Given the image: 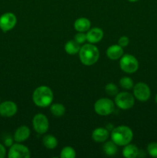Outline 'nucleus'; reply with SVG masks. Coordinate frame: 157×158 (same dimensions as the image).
<instances>
[{
  "mask_svg": "<svg viewBox=\"0 0 157 158\" xmlns=\"http://www.w3.org/2000/svg\"><path fill=\"white\" fill-rule=\"evenodd\" d=\"M79 45L75 40H69L65 45V51L69 55H75L79 52L81 48Z\"/></svg>",
  "mask_w": 157,
  "mask_h": 158,
  "instance_id": "a211bd4d",
  "label": "nucleus"
},
{
  "mask_svg": "<svg viewBox=\"0 0 157 158\" xmlns=\"http://www.w3.org/2000/svg\"><path fill=\"white\" fill-rule=\"evenodd\" d=\"M104 35V32L100 28H92L89 29L88 32L86 33V38L87 41L89 43H97L102 40Z\"/></svg>",
  "mask_w": 157,
  "mask_h": 158,
  "instance_id": "f8f14e48",
  "label": "nucleus"
},
{
  "mask_svg": "<svg viewBox=\"0 0 157 158\" xmlns=\"http://www.w3.org/2000/svg\"><path fill=\"white\" fill-rule=\"evenodd\" d=\"M155 102H156V103H157V95H156V97H155Z\"/></svg>",
  "mask_w": 157,
  "mask_h": 158,
  "instance_id": "7c9ffc66",
  "label": "nucleus"
},
{
  "mask_svg": "<svg viewBox=\"0 0 157 158\" xmlns=\"http://www.w3.org/2000/svg\"><path fill=\"white\" fill-rule=\"evenodd\" d=\"M134 97L139 101H146L149 99L151 91L149 86L145 83H138L133 87Z\"/></svg>",
  "mask_w": 157,
  "mask_h": 158,
  "instance_id": "9d476101",
  "label": "nucleus"
},
{
  "mask_svg": "<svg viewBox=\"0 0 157 158\" xmlns=\"http://www.w3.org/2000/svg\"><path fill=\"white\" fill-rule=\"evenodd\" d=\"M42 143L45 148H46L47 149L52 150L55 149L57 147V145H58V140H57V139L54 136L48 134V135L44 136V137L42 139Z\"/></svg>",
  "mask_w": 157,
  "mask_h": 158,
  "instance_id": "6ab92c4d",
  "label": "nucleus"
},
{
  "mask_svg": "<svg viewBox=\"0 0 157 158\" xmlns=\"http://www.w3.org/2000/svg\"><path fill=\"white\" fill-rule=\"evenodd\" d=\"M16 23V16L12 12H6L0 16V29L5 32L12 30L15 26Z\"/></svg>",
  "mask_w": 157,
  "mask_h": 158,
  "instance_id": "6e6552de",
  "label": "nucleus"
},
{
  "mask_svg": "<svg viewBox=\"0 0 157 158\" xmlns=\"http://www.w3.org/2000/svg\"><path fill=\"white\" fill-rule=\"evenodd\" d=\"M33 128L38 134H46L49 130V120L46 115L42 114H38L34 116L32 120Z\"/></svg>",
  "mask_w": 157,
  "mask_h": 158,
  "instance_id": "0eeeda50",
  "label": "nucleus"
},
{
  "mask_svg": "<svg viewBox=\"0 0 157 158\" xmlns=\"http://www.w3.org/2000/svg\"><path fill=\"white\" fill-rule=\"evenodd\" d=\"M94 110L100 116H108L115 110V103L109 98H101L94 105Z\"/></svg>",
  "mask_w": 157,
  "mask_h": 158,
  "instance_id": "20e7f679",
  "label": "nucleus"
},
{
  "mask_svg": "<svg viewBox=\"0 0 157 158\" xmlns=\"http://www.w3.org/2000/svg\"><path fill=\"white\" fill-rule=\"evenodd\" d=\"M53 93L52 89L46 86H38L32 94L34 103L39 107H47L53 101Z\"/></svg>",
  "mask_w": 157,
  "mask_h": 158,
  "instance_id": "f257e3e1",
  "label": "nucleus"
},
{
  "mask_svg": "<svg viewBox=\"0 0 157 158\" xmlns=\"http://www.w3.org/2000/svg\"><path fill=\"white\" fill-rule=\"evenodd\" d=\"M128 1L131 2H137V1H139V0H128Z\"/></svg>",
  "mask_w": 157,
  "mask_h": 158,
  "instance_id": "c756f323",
  "label": "nucleus"
},
{
  "mask_svg": "<svg viewBox=\"0 0 157 158\" xmlns=\"http://www.w3.org/2000/svg\"><path fill=\"white\" fill-rule=\"evenodd\" d=\"M105 90H106V94L109 96H112V97H114V96L116 95L119 92V89L117 87L116 85L113 83H108L107 85L105 87Z\"/></svg>",
  "mask_w": 157,
  "mask_h": 158,
  "instance_id": "b1692460",
  "label": "nucleus"
},
{
  "mask_svg": "<svg viewBox=\"0 0 157 158\" xmlns=\"http://www.w3.org/2000/svg\"><path fill=\"white\" fill-rule=\"evenodd\" d=\"M115 103L120 109L129 110L134 106L135 99L133 96L129 93L122 92L115 95Z\"/></svg>",
  "mask_w": 157,
  "mask_h": 158,
  "instance_id": "423d86ee",
  "label": "nucleus"
},
{
  "mask_svg": "<svg viewBox=\"0 0 157 158\" xmlns=\"http://www.w3.org/2000/svg\"><path fill=\"white\" fill-rule=\"evenodd\" d=\"M30 156L29 148L20 143L12 144L8 153V157L9 158H29Z\"/></svg>",
  "mask_w": 157,
  "mask_h": 158,
  "instance_id": "1a4fd4ad",
  "label": "nucleus"
},
{
  "mask_svg": "<svg viewBox=\"0 0 157 158\" xmlns=\"http://www.w3.org/2000/svg\"><path fill=\"white\" fill-rule=\"evenodd\" d=\"M147 151L152 157H157V143H150L147 147Z\"/></svg>",
  "mask_w": 157,
  "mask_h": 158,
  "instance_id": "393cba45",
  "label": "nucleus"
},
{
  "mask_svg": "<svg viewBox=\"0 0 157 158\" xmlns=\"http://www.w3.org/2000/svg\"><path fill=\"white\" fill-rule=\"evenodd\" d=\"M133 137L132 131L127 126H119L111 133V139L117 146H126L130 143Z\"/></svg>",
  "mask_w": 157,
  "mask_h": 158,
  "instance_id": "f03ea898",
  "label": "nucleus"
},
{
  "mask_svg": "<svg viewBox=\"0 0 157 158\" xmlns=\"http://www.w3.org/2000/svg\"><path fill=\"white\" fill-rule=\"evenodd\" d=\"M5 144L7 147H11L12 145V139L9 137V138H6L5 140Z\"/></svg>",
  "mask_w": 157,
  "mask_h": 158,
  "instance_id": "c85d7f7f",
  "label": "nucleus"
},
{
  "mask_svg": "<svg viewBox=\"0 0 157 158\" xmlns=\"http://www.w3.org/2000/svg\"><path fill=\"white\" fill-rule=\"evenodd\" d=\"M74 40H75V42H77L78 44H83V43H84L87 40V38H86V34H85L84 32H78V33L75 34Z\"/></svg>",
  "mask_w": 157,
  "mask_h": 158,
  "instance_id": "a878e982",
  "label": "nucleus"
},
{
  "mask_svg": "<svg viewBox=\"0 0 157 158\" xmlns=\"http://www.w3.org/2000/svg\"><path fill=\"white\" fill-rule=\"evenodd\" d=\"M50 111L53 116L56 117H62L66 113V108L62 103H54L51 106Z\"/></svg>",
  "mask_w": 157,
  "mask_h": 158,
  "instance_id": "aec40b11",
  "label": "nucleus"
},
{
  "mask_svg": "<svg viewBox=\"0 0 157 158\" xmlns=\"http://www.w3.org/2000/svg\"><path fill=\"white\" fill-rule=\"evenodd\" d=\"M78 53L80 60L86 66H92L95 64L99 57V51L98 48L92 43L83 45L80 48Z\"/></svg>",
  "mask_w": 157,
  "mask_h": 158,
  "instance_id": "7ed1b4c3",
  "label": "nucleus"
},
{
  "mask_svg": "<svg viewBox=\"0 0 157 158\" xmlns=\"http://www.w3.org/2000/svg\"><path fill=\"white\" fill-rule=\"evenodd\" d=\"M30 136V130L27 126H21L15 131L14 140L18 143L26 141Z\"/></svg>",
  "mask_w": 157,
  "mask_h": 158,
  "instance_id": "4468645a",
  "label": "nucleus"
},
{
  "mask_svg": "<svg viewBox=\"0 0 157 158\" xmlns=\"http://www.w3.org/2000/svg\"><path fill=\"white\" fill-rule=\"evenodd\" d=\"M6 150L2 143H0V158H4L6 157Z\"/></svg>",
  "mask_w": 157,
  "mask_h": 158,
  "instance_id": "cd10ccee",
  "label": "nucleus"
},
{
  "mask_svg": "<svg viewBox=\"0 0 157 158\" xmlns=\"http://www.w3.org/2000/svg\"><path fill=\"white\" fill-rule=\"evenodd\" d=\"M119 84L125 89H130L134 86L133 80L128 77H124L120 79Z\"/></svg>",
  "mask_w": 157,
  "mask_h": 158,
  "instance_id": "5701e85b",
  "label": "nucleus"
},
{
  "mask_svg": "<svg viewBox=\"0 0 157 158\" xmlns=\"http://www.w3.org/2000/svg\"><path fill=\"white\" fill-rule=\"evenodd\" d=\"M103 151L108 156H113L117 153V144H115L112 140L106 142L103 146Z\"/></svg>",
  "mask_w": 157,
  "mask_h": 158,
  "instance_id": "412c9836",
  "label": "nucleus"
},
{
  "mask_svg": "<svg viewBox=\"0 0 157 158\" xmlns=\"http://www.w3.org/2000/svg\"><path fill=\"white\" fill-rule=\"evenodd\" d=\"M120 68L127 73H133L139 68V62L137 59L130 54H126L120 58Z\"/></svg>",
  "mask_w": 157,
  "mask_h": 158,
  "instance_id": "39448f33",
  "label": "nucleus"
},
{
  "mask_svg": "<svg viewBox=\"0 0 157 158\" xmlns=\"http://www.w3.org/2000/svg\"><path fill=\"white\" fill-rule=\"evenodd\" d=\"M91 27V23L88 19L82 17L77 19L74 23V28L77 32H87Z\"/></svg>",
  "mask_w": 157,
  "mask_h": 158,
  "instance_id": "dca6fc26",
  "label": "nucleus"
},
{
  "mask_svg": "<svg viewBox=\"0 0 157 158\" xmlns=\"http://www.w3.org/2000/svg\"><path fill=\"white\" fill-rule=\"evenodd\" d=\"M109 137V132L106 128L99 127L93 131L92 134V137L94 141L98 143H103L106 140H108Z\"/></svg>",
  "mask_w": 157,
  "mask_h": 158,
  "instance_id": "2eb2a0df",
  "label": "nucleus"
},
{
  "mask_svg": "<svg viewBox=\"0 0 157 158\" xmlns=\"http://www.w3.org/2000/svg\"><path fill=\"white\" fill-rule=\"evenodd\" d=\"M139 149L134 144H126L123 148V155L126 158H135L138 157Z\"/></svg>",
  "mask_w": 157,
  "mask_h": 158,
  "instance_id": "f3484780",
  "label": "nucleus"
},
{
  "mask_svg": "<svg viewBox=\"0 0 157 158\" xmlns=\"http://www.w3.org/2000/svg\"><path fill=\"white\" fill-rule=\"evenodd\" d=\"M76 156L75 150L71 147H65L61 151L60 157L62 158H75Z\"/></svg>",
  "mask_w": 157,
  "mask_h": 158,
  "instance_id": "4be33fe9",
  "label": "nucleus"
},
{
  "mask_svg": "<svg viewBox=\"0 0 157 158\" xmlns=\"http://www.w3.org/2000/svg\"><path fill=\"white\" fill-rule=\"evenodd\" d=\"M108 58L112 60H116L123 56V49L119 45H112L106 50Z\"/></svg>",
  "mask_w": 157,
  "mask_h": 158,
  "instance_id": "ddd939ff",
  "label": "nucleus"
},
{
  "mask_svg": "<svg viewBox=\"0 0 157 158\" xmlns=\"http://www.w3.org/2000/svg\"><path fill=\"white\" fill-rule=\"evenodd\" d=\"M18 110L17 105L14 102L7 100L0 103V116L3 117H13Z\"/></svg>",
  "mask_w": 157,
  "mask_h": 158,
  "instance_id": "9b49d317",
  "label": "nucleus"
},
{
  "mask_svg": "<svg viewBox=\"0 0 157 158\" xmlns=\"http://www.w3.org/2000/svg\"><path fill=\"white\" fill-rule=\"evenodd\" d=\"M118 43H119V45L120 46H122L123 48L126 47V46H127L129 43V38H128L127 36L120 37L119 40V41H118Z\"/></svg>",
  "mask_w": 157,
  "mask_h": 158,
  "instance_id": "bb28decb",
  "label": "nucleus"
}]
</instances>
